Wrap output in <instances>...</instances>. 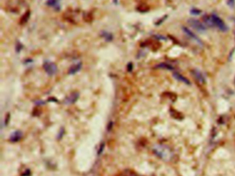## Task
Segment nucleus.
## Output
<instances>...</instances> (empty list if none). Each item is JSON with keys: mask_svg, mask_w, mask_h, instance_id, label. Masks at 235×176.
<instances>
[{"mask_svg": "<svg viewBox=\"0 0 235 176\" xmlns=\"http://www.w3.org/2000/svg\"><path fill=\"white\" fill-rule=\"evenodd\" d=\"M190 12L192 14H193V15H199V14L201 13V11H199V9H192V11Z\"/></svg>", "mask_w": 235, "mask_h": 176, "instance_id": "obj_20", "label": "nucleus"}, {"mask_svg": "<svg viewBox=\"0 0 235 176\" xmlns=\"http://www.w3.org/2000/svg\"><path fill=\"white\" fill-rule=\"evenodd\" d=\"M171 116H172L173 118H176L177 120H181L183 118V115L179 112L175 111V110H172V111L170 112Z\"/></svg>", "mask_w": 235, "mask_h": 176, "instance_id": "obj_13", "label": "nucleus"}, {"mask_svg": "<svg viewBox=\"0 0 235 176\" xmlns=\"http://www.w3.org/2000/svg\"><path fill=\"white\" fill-rule=\"evenodd\" d=\"M192 74V77H194L196 81H197L198 83H199L200 84H204L205 83V78H204L203 75L202 74V73L200 72L199 69H194L191 71Z\"/></svg>", "mask_w": 235, "mask_h": 176, "instance_id": "obj_5", "label": "nucleus"}, {"mask_svg": "<svg viewBox=\"0 0 235 176\" xmlns=\"http://www.w3.org/2000/svg\"><path fill=\"white\" fill-rule=\"evenodd\" d=\"M102 36L105 39V40L108 41H112V38H113L112 34H110V32H108L106 31L102 32Z\"/></svg>", "mask_w": 235, "mask_h": 176, "instance_id": "obj_14", "label": "nucleus"}, {"mask_svg": "<svg viewBox=\"0 0 235 176\" xmlns=\"http://www.w3.org/2000/svg\"><path fill=\"white\" fill-rule=\"evenodd\" d=\"M84 19L86 22H90L92 20V16L90 13H86L84 15Z\"/></svg>", "mask_w": 235, "mask_h": 176, "instance_id": "obj_17", "label": "nucleus"}, {"mask_svg": "<svg viewBox=\"0 0 235 176\" xmlns=\"http://www.w3.org/2000/svg\"><path fill=\"white\" fill-rule=\"evenodd\" d=\"M104 144H102V146H101V148H100V150L99 149V154H100L103 151V149H104Z\"/></svg>", "mask_w": 235, "mask_h": 176, "instance_id": "obj_24", "label": "nucleus"}, {"mask_svg": "<svg viewBox=\"0 0 235 176\" xmlns=\"http://www.w3.org/2000/svg\"><path fill=\"white\" fill-rule=\"evenodd\" d=\"M22 49V46L19 44V43H17V46H16V51H17V52H19V51L21 50Z\"/></svg>", "mask_w": 235, "mask_h": 176, "instance_id": "obj_21", "label": "nucleus"}, {"mask_svg": "<svg viewBox=\"0 0 235 176\" xmlns=\"http://www.w3.org/2000/svg\"><path fill=\"white\" fill-rule=\"evenodd\" d=\"M44 69L48 75L53 76L57 72V67L54 63L46 61L44 63Z\"/></svg>", "mask_w": 235, "mask_h": 176, "instance_id": "obj_3", "label": "nucleus"}, {"mask_svg": "<svg viewBox=\"0 0 235 176\" xmlns=\"http://www.w3.org/2000/svg\"><path fill=\"white\" fill-rule=\"evenodd\" d=\"M155 67H156V68L168 69V70H173L174 69V67L172 66L170 64H168V63H159V64L156 65Z\"/></svg>", "mask_w": 235, "mask_h": 176, "instance_id": "obj_11", "label": "nucleus"}, {"mask_svg": "<svg viewBox=\"0 0 235 176\" xmlns=\"http://www.w3.org/2000/svg\"><path fill=\"white\" fill-rule=\"evenodd\" d=\"M123 176H138L137 174L133 171L130 169H126L123 172Z\"/></svg>", "mask_w": 235, "mask_h": 176, "instance_id": "obj_16", "label": "nucleus"}, {"mask_svg": "<svg viewBox=\"0 0 235 176\" xmlns=\"http://www.w3.org/2000/svg\"><path fill=\"white\" fill-rule=\"evenodd\" d=\"M203 21L205 23V24H207V25L210 26V27H214L213 22H212L211 16H208V15L204 16L203 17Z\"/></svg>", "mask_w": 235, "mask_h": 176, "instance_id": "obj_12", "label": "nucleus"}, {"mask_svg": "<svg viewBox=\"0 0 235 176\" xmlns=\"http://www.w3.org/2000/svg\"><path fill=\"white\" fill-rule=\"evenodd\" d=\"M137 10L139 11H140V12H142V13H143V12H146V11H148V8L147 7H146V6H143V5H139V7H137Z\"/></svg>", "mask_w": 235, "mask_h": 176, "instance_id": "obj_19", "label": "nucleus"}, {"mask_svg": "<svg viewBox=\"0 0 235 176\" xmlns=\"http://www.w3.org/2000/svg\"><path fill=\"white\" fill-rule=\"evenodd\" d=\"M211 17L212 22H213L214 27H216L223 32L226 31L228 30V28H227L226 24L224 23L223 21L219 17H218L216 15H212Z\"/></svg>", "mask_w": 235, "mask_h": 176, "instance_id": "obj_2", "label": "nucleus"}, {"mask_svg": "<svg viewBox=\"0 0 235 176\" xmlns=\"http://www.w3.org/2000/svg\"><path fill=\"white\" fill-rule=\"evenodd\" d=\"M187 23L191 27H192L194 29L198 30L200 32H203L206 30V27L203 25V24H201V21H199V20L195 19H190L187 21Z\"/></svg>", "mask_w": 235, "mask_h": 176, "instance_id": "obj_4", "label": "nucleus"}, {"mask_svg": "<svg viewBox=\"0 0 235 176\" xmlns=\"http://www.w3.org/2000/svg\"><path fill=\"white\" fill-rule=\"evenodd\" d=\"M22 132L21 131L17 130L13 132L10 136V141L12 142H18V141L20 140V139L22 138Z\"/></svg>", "mask_w": 235, "mask_h": 176, "instance_id": "obj_7", "label": "nucleus"}, {"mask_svg": "<svg viewBox=\"0 0 235 176\" xmlns=\"http://www.w3.org/2000/svg\"><path fill=\"white\" fill-rule=\"evenodd\" d=\"M133 64H132L131 63H128V66H127V69H128V70L129 72H130L132 69H133Z\"/></svg>", "mask_w": 235, "mask_h": 176, "instance_id": "obj_23", "label": "nucleus"}, {"mask_svg": "<svg viewBox=\"0 0 235 176\" xmlns=\"http://www.w3.org/2000/svg\"><path fill=\"white\" fill-rule=\"evenodd\" d=\"M81 67H82V63L81 62L75 63V65H72L71 68L69 69L68 74H75L78 72L81 69Z\"/></svg>", "mask_w": 235, "mask_h": 176, "instance_id": "obj_9", "label": "nucleus"}, {"mask_svg": "<svg viewBox=\"0 0 235 176\" xmlns=\"http://www.w3.org/2000/svg\"><path fill=\"white\" fill-rule=\"evenodd\" d=\"M234 82H235V80H234Z\"/></svg>", "mask_w": 235, "mask_h": 176, "instance_id": "obj_25", "label": "nucleus"}, {"mask_svg": "<svg viewBox=\"0 0 235 176\" xmlns=\"http://www.w3.org/2000/svg\"><path fill=\"white\" fill-rule=\"evenodd\" d=\"M153 152L156 156L164 160H169L172 156V153L170 149L164 145H156L153 148Z\"/></svg>", "mask_w": 235, "mask_h": 176, "instance_id": "obj_1", "label": "nucleus"}, {"mask_svg": "<svg viewBox=\"0 0 235 176\" xmlns=\"http://www.w3.org/2000/svg\"><path fill=\"white\" fill-rule=\"evenodd\" d=\"M234 2L235 0H228V4L231 7H232L234 5Z\"/></svg>", "mask_w": 235, "mask_h": 176, "instance_id": "obj_22", "label": "nucleus"}, {"mask_svg": "<svg viewBox=\"0 0 235 176\" xmlns=\"http://www.w3.org/2000/svg\"><path fill=\"white\" fill-rule=\"evenodd\" d=\"M47 4L48 6H51L55 7L57 5H58V0H48L47 1Z\"/></svg>", "mask_w": 235, "mask_h": 176, "instance_id": "obj_18", "label": "nucleus"}, {"mask_svg": "<svg viewBox=\"0 0 235 176\" xmlns=\"http://www.w3.org/2000/svg\"><path fill=\"white\" fill-rule=\"evenodd\" d=\"M182 29H183V32H184L190 38L192 39H193L194 41H195L197 42L198 44L202 45L201 41L197 37V36L196 35V34H195V33H194V32H192V31H190V29H188V28H186V27H183V28H182Z\"/></svg>", "mask_w": 235, "mask_h": 176, "instance_id": "obj_6", "label": "nucleus"}, {"mask_svg": "<svg viewBox=\"0 0 235 176\" xmlns=\"http://www.w3.org/2000/svg\"><path fill=\"white\" fill-rule=\"evenodd\" d=\"M30 16V11L26 12V13L24 15L23 17H22L21 21H20V24H26V22H27V21H28V19H29Z\"/></svg>", "mask_w": 235, "mask_h": 176, "instance_id": "obj_15", "label": "nucleus"}, {"mask_svg": "<svg viewBox=\"0 0 235 176\" xmlns=\"http://www.w3.org/2000/svg\"><path fill=\"white\" fill-rule=\"evenodd\" d=\"M173 77H174L177 80L182 82L183 83L187 84V85H190V81L187 79V78L183 77L182 74H179V72L173 73Z\"/></svg>", "mask_w": 235, "mask_h": 176, "instance_id": "obj_10", "label": "nucleus"}, {"mask_svg": "<svg viewBox=\"0 0 235 176\" xmlns=\"http://www.w3.org/2000/svg\"><path fill=\"white\" fill-rule=\"evenodd\" d=\"M79 98V93L78 92H73L70 94L66 99L64 103L66 104H71L74 103Z\"/></svg>", "mask_w": 235, "mask_h": 176, "instance_id": "obj_8", "label": "nucleus"}]
</instances>
